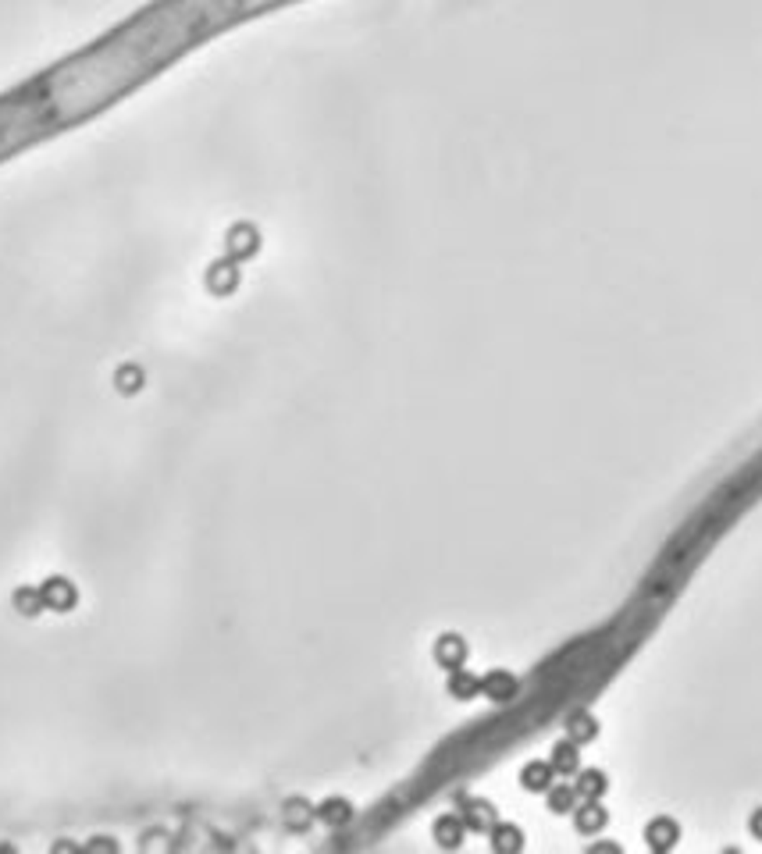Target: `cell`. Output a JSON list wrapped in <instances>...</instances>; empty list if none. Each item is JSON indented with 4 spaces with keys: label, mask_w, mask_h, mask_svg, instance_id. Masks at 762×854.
I'll list each match as a JSON object with an SVG mask.
<instances>
[{
    "label": "cell",
    "mask_w": 762,
    "mask_h": 854,
    "mask_svg": "<svg viewBox=\"0 0 762 854\" xmlns=\"http://www.w3.org/2000/svg\"><path fill=\"white\" fill-rule=\"evenodd\" d=\"M677 840V829H673V822H666V819H659V822H652V829H648V843L656 847V850H663V847H670Z\"/></svg>",
    "instance_id": "cell-1"
},
{
    "label": "cell",
    "mask_w": 762,
    "mask_h": 854,
    "mask_svg": "<svg viewBox=\"0 0 762 854\" xmlns=\"http://www.w3.org/2000/svg\"><path fill=\"white\" fill-rule=\"evenodd\" d=\"M602 790H606V776H602V772H595V769H591V772H584V776H581V783H577V794H581V797H588V801H595V797L602 794Z\"/></svg>",
    "instance_id": "cell-2"
},
{
    "label": "cell",
    "mask_w": 762,
    "mask_h": 854,
    "mask_svg": "<svg viewBox=\"0 0 762 854\" xmlns=\"http://www.w3.org/2000/svg\"><path fill=\"white\" fill-rule=\"evenodd\" d=\"M602 826H606V812L598 808L595 801H591L588 808H581V812H577V829H584V833H588V829H602Z\"/></svg>",
    "instance_id": "cell-3"
},
{
    "label": "cell",
    "mask_w": 762,
    "mask_h": 854,
    "mask_svg": "<svg viewBox=\"0 0 762 854\" xmlns=\"http://www.w3.org/2000/svg\"><path fill=\"white\" fill-rule=\"evenodd\" d=\"M549 779H553V769L549 765H527V772H524V783L534 787V790L549 787Z\"/></svg>",
    "instance_id": "cell-4"
},
{
    "label": "cell",
    "mask_w": 762,
    "mask_h": 854,
    "mask_svg": "<svg viewBox=\"0 0 762 854\" xmlns=\"http://www.w3.org/2000/svg\"><path fill=\"white\" fill-rule=\"evenodd\" d=\"M556 769H560V772H574V769H577V751H574L570 744L556 748Z\"/></svg>",
    "instance_id": "cell-5"
},
{
    "label": "cell",
    "mask_w": 762,
    "mask_h": 854,
    "mask_svg": "<svg viewBox=\"0 0 762 854\" xmlns=\"http://www.w3.org/2000/svg\"><path fill=\"white\" fill-rule=\"evenodd\" d=\"M591 733H595V723H591L588 716H577V719L570 723V737H574V740H588Z\"/></svg>",
    "instance_id": "cell-6"
},
{
    "label": "cell",
    "mask_w": 762,
    "mask_h": 854,
    "mask_svg": "<svg viewBox=\"0 0 762 854\" xmlns=\"http://www.w3.org/2000/svg\"><path fill=\"white\" fill-rule=\"evenodd\" d=\"M549 805H553V812H570L574 808V790H553Z\"/></svg>",
    "instance_id": "cell-7"
}]
</instances>
